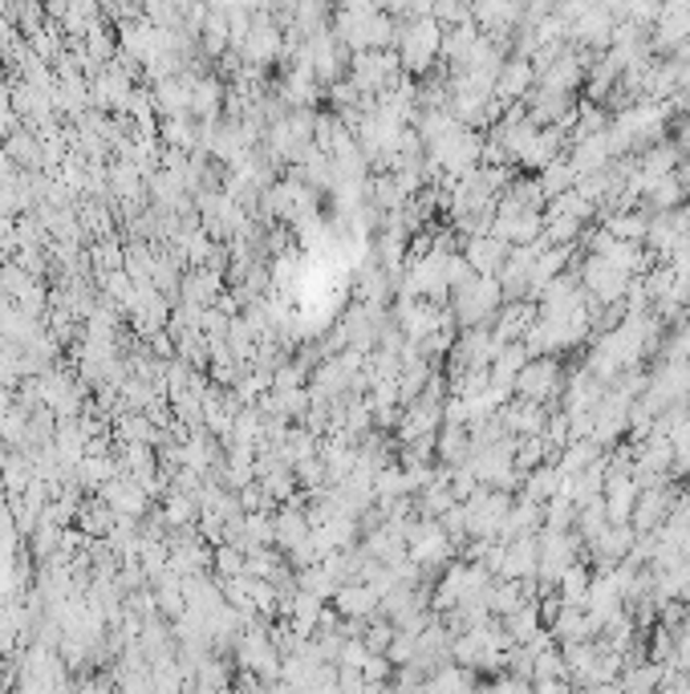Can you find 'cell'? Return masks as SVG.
Masks as SVG:
<instances>
[{"mask_svg": "<svg viewBox=\"0 0 690 694\" xmlns=\"http://www.w3.org/2000/svg\"><path fill=\"white\" fill-rule=\"evenodd\" d=\"M573 525H577V504H573L565 492H556L552 500H544V528H552V532H568Z\"/></svg>", "mask_w": 690, "mask_h": 694, "instance_id": "obj_24", "label": "cell"}, {"mask_svg": "<svg viewBox=\"0 0 690 694\" xmlns=\"http://www.w3.org/2000/svg\"><path fill=\"white\" fill-rule=\"evenodd\" d=\"M565 390V370L556 354H537L528 357V366L516 374V399H532V402H552Z\"/></svg>", "mask_w": 690, "mask_h": 694, "instance_id": "obj_6", "label": "cell"}, {"mask_svg": "<svg viewBox=\"0 0 690 694\" xmlns=\"http://www.w3.org/2000/svg\"><path fill=\"white\" fill-rule=\"evenodd\" d=\"M645 228H650V216H642L638 207H617L605 216V231H614L622 240H645Z\"/></svg>", "mask_w": 690, "mask_h": 694, "instance_id": "obj_23", "label": "cell"}, {"mask_svg": "<svg viewBox=\"0 0 690 694\" xmlns=\"http://www.w3.org/2000/svg\"><path fill=\"white\" fill-rule=\"evenodd\" d=\"M402 77L399 49H362L350 58V81L366 98H378L382 90H390Z\"/></svg>", "mask_w": 690, "mask_h": 694, "instance_id": "obj_3", "label": "cell"}, {"mask_svg": "<svg viewBox=\"0 0 690 694\" xmlns=\"http://www.w3.org/2000/svg\"><path fill=\"white\" fill-rule=\"evenodd\" d=\"M9 151H13V159H25V163H37V147H33L29 135H13V142H9Z\"/></svg>", "mask_w": 690, "mask_h": 694, "instance_id": "obj_27", "label": "cell"}, {"mask_svg": "<svg viewBox=\"0 0 690 694\" xmlns=\"http://www.w3.org/2000/svg\"><path fill=\"white\" fill-rule=\"evenodd\" d=\"M500 422L507 427V434H544V422H549V406L544 402H532V399H516L500 406Z\"/></svg>", "mask_w": 690, "mask_h": 694, "instance_id": "obj_14", "label": "cell"}, {"mask_svg": "<svg viewBox=\"0 0 690 694\" xmlns=\"http://www.w3.org/2000/svg\"><path fill=\"white\" fill-rule=\"evenodd\" d=\"M334 597H338V609L346 617H374V609H382V593L369 585V581H362V577L346 581Z\"/></svg>", "mask_w": 690, "mask_h": 694, "instance_id": "obj_16", "label": "cell"}, {"mask_svg": "<svg viewBox=\"0 0 690 694\" xmlns=\"http://www.w3.org/2000/svg\"><path fill=\"white\" fill-rule=\"evenodd\" d=\"M561 467H552V463H537L532 471H524V495L528 500H537V504H544V500H552V495L561 492Z\"/></svg>", "mask_w": 690, "mask_h": 694, "instance_id": "obj_21", "label": "cell"}, {"mask_svg": "<svg viewBox=\"0 0 690 694\" xmlns=\"http://www.w3.org/2000/svg\"><path fill=\"white\" fill-rule=\"evenodd\" d=\"M577 548H581V537L568 532H552V528H540V565H537V585L552 589L565 569L577 565Z\"/></svg>", "mask_w": 690, "mask_h": 694, "instance_id": "obj_5", "label": "cell"}, {"mask_svg": "<svg viewBox=\"0 0 690 694\" xmlns=\"http://www.w3.org/2000/svg\"><path fill=\"white\" fill-rule=\"evenodd\" d=\"M589 581H593V572L585 569L581 560L573 565V569H565V577L556 581V597H561V605H585V597H589Z\"/></svg>", "mask_w": 690, "mask_h": 694, "instance_id": "obj_22", "label": "cell"}, {"mask_svg": "<svg viewBox=\"0 0 690 694\" xmlns=\"http://www.w3.org/2000/svg\"><path fill=\"white\" fill-rule=\"evenodd\" d=\"M577 175L581 171L573 167V159H552V163H544V167L537 171V184H540V191H544V203L549 200H556V195H565L568 187H577Z\"/></svg>", "mask_w": 690, "mask_h": 694, "instance_id": "obj_18", "label": "cell"}, {"mask_svg": "<svg viewBox=\"0 0 690 694\" xmlns=\"http://www.w3.org/2000/svg\"><path fill=\"white\" fill-rule=\"evenodd\" d=\"M532 86H537L532 62H528L524 53H512V58H504L500 74H495V102H500V106H504V102H520V98H528Z\"/></svg>", "mask_w": 690, "mask_h": 694, "instance_id": "obj_12", "label": "cell"}, {"mask_svg": "<svg viewBox=\"0 0 690 694\" xmlns=\"http://www.w3.org/2000/svg\"><path fill=\"white\" fill-rule=\"evenodd\" d=\"M507 252H512V244H507V240H500V236H491V231L467 236V248H463V256H467V264L476 268L479 277H495V273L504 268Z\"/></svg>", "mask_w": 690, "mask_h": 694, "instance_id": "obj_13", "label": "cell"}, {"mask_svg": "<svg viewBox=\"0 0 690 694\" xmlns=\"http://www.w3.org/2000/svg\"><path fill=\"white\" fill-rule=\"evenodd\" d=\"M394 49H399L402 74L427 77L435 62L443 58V25L435 16H406L399 25Z\"/></svg>", "mask_w": 690, "mask_h": 694, "instance_id": "obj_1", "label": "cell"}, {"mask_svg": "<svg viewBox=\"0 0 690 694\" xmlns=\"http://www.w3.org/2000/svg\"><path fill=\"white\" fill-rule=\"evenodd\" d=\"M528 345H524V341H504V345H500V354L491 357V386H504V390H512V394H516V374L524 370V366H528Z\"/></svg>", "mask_w": 690, "mask_h": 694, "instance_id": "obj_17", "label": "cell"}, {"mask_svg": "<svg viewBox=\"0 0 690 694\" xmlns=\"http://www.w3.org/2000/svg\"><path fill=\"white\" fill-rule=\"evenodd\" d=\"M504 621V630H507V638H512V646H524V642H532L540 633V609H537V602H524L520 609H512L507 617H500Z\"/></svg>", "mask_w": 690, "mask_h": 694, "instance_id": "obj_20", "label": "cell"}, {"mask_svg": "<svg viewBox=\"0 0 690 694\" xmlns=\"http://www.w3.org/2000/svg\"><path fill=\"white\" fill-rule=\"evenodd\" d=\"M645 203H650V212H670V207H678V203L687 200V184L678 179L675 171L670 175H658L654 184L645 187Z\"/></svg>", "mask_w": 690, "mask_h": 694, "instance_id": "obj_19", "label": "cell"}, {"mask_svg": "<svg viewBox=\"0 0 690 694\" xmlns=\"http://www.w3.org/2000/svg\"><path fill=\"white\" fill-rule=\"evenodd\" d=\"M532 321H537V305H532V296L507 301V308L500 305V313H495V329H491V338L495 341H520Z\"/></svg>", "mask_w": 690, "mask_h": 694, "instance_id": "obj_15", "label": "cell"}, {"mask_svg": "<svg viewBox=\"0 0 690 694\" xmlns=\"http://www.w3.org/2000/svg\"><path fill=\"white\" fill-rule=\"evenodd\" d=\"M423 686H430V691H467V686H476V674H467V666H447L443 663V670L439 674H430Z\"/></svg>", "mask_w": 690, "mask_h": 694, "instance_id": "obj_26", "label": "cell"}, {"mask_svg": "<svg viewBox=\"0 0 690 694\" xmlns=\"http://www.w3.org/2000/svg\"><path fill=\"white\" fill-rule=\"evenodd\" d=\"M678 495L666 488V479L662 483H650V488H642L638 492V504H633V516H629V525H633V532H654V528L670 516V508H675Z\"/></svg>", "mask_w": 690, "mask_h": 694, "instance_id": "obj_11", "label": "cell"}, {"mask_svg": "<svg viewBox=\"0 0 690 694\" xmlns=\"http://www.w3.org/2000/svg\"><path fill=\"white\" fill-rule=\"evenodd\" d=\"M219 98H224V90H219V81H215V77H196V90H191V110H196L200 118H212L215 110H219Z\"/></svg>", "mask_w": 690, "mask_h": 694, "instance_id": "obj_25", "label": "cell"}, {"mask_svg": "<svg viewBox=\"0 0 690 694\" xmlns=\"http://www.w3.org/2000/svg\"><path fill=\"white\" fill-rule=\"evenodd\" d=\"M455 296V305H451V317L463 325V329H472V325H488L495 321V313L504 305V289H500V280L495 277H472L463 280L460 289H451Z\"/></svg>", "mask_w": 690, "mask_h": 694, "instance_id": "obj_2", "label": "cell"}, {"mask_svg": "<svg viewBox=\"0 0 690 694\" xmlns=\"http://www.w3.org/2000/svg\"><path fill=\"white\" fill-rule=\"evenodd\" d=\"M585 614L598 621L601 630L614 621L617 614H626V593H622V581L614 577V569H601L593 581H589V597H585Z\"/></svg>", "mask_w": 690, "mask_h": 694, "instance_id": "obj_8", "label": "cell"}, {"mask_svg": "<svg viewBox=\"0 0 690 694\" xmlns=\"http://www.w3.org/2000/svg\"><path fill=\"white\" fill-rule=\"evenodd\" d=\"M240 53H244V62L252 65H273L285 58V37H280V25L268 21V16H252V29L248 37L240 41Z\"/></svg>", "mask_w": 690, "mask_h": 694, "instance_id": "obj_9", "label": "cell"}, {"mask_svg": "<svg viewBox=\"0 0 690 694\" xmlns=\"http://www.w3.org/2000/svg\"><path fill=\"white\" fill-rule=\"evenodd\" d=\"M589 252H598V256H605V261H614L617 268H626L629 277H633V273L642 277L645 268H650V256L642 252V240H622V236H614V231H605V228L593 236Z\"/></svg>", "mask_w": 690, "mask_h": 694, "instance_id": "obj_10", "label": "cell"}, {"mask_svg": "<svg viewBox=\"0 0 690 694\" xmlns=\"http://www.w3.org/2000/svg\"><path fill=\"white\" fill-rule=\"evenodd\" d=\"M447 268H451V252L447 248H430V252H418L411 261V273H406V296H427V301H439L443 305L451 296V280H447Z\"/></svg>", "mask_w": 690, "mask_h": 694, "instance_id": "obj_4", "label": "cell"}, {"mask_svg": "<svg viewBox=\"0 0 690 694\" xmlns=\"http://www.w3.org/2000/svg\"><path fill=\"white\" fill-rule=\"evenodd\" d=\"M629 280L633 277H629L626 268H617L614 261H605V256H598V252H589V261L581 264L585 293L593 296L598 305H617V301L626 296Z\"/></svg>", "mask_w": 690, "mask_h": 694, "instance_id": "obj_7", "label": "cell"}]
</instances>
